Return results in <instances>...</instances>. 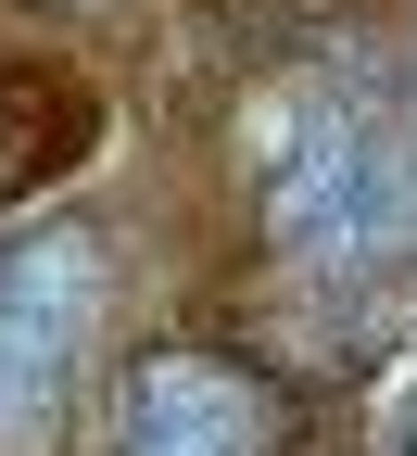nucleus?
<instances>
[{"label":"nucleus","mask_w":417,"mask_h":456,"mask_svg":"<svg viewBox=\"0 0 417 456\" xmlns=\"http://www.w3.org/2000/svg\"><path fill=\"white\" fill-rule=\"evenodd\" d=\"M266 228H278V254L304 266L317 292H380L417 254V140H405V114L317 102L304 127L278 140Z\"/></svg>","instance_id":"f257e3e1"},{"label":"nucleus","mask_w":417,"mask_h":456,"mask_svg":"<svg viewBox=\"0 0 417 456\" xmlns=\"http://www.w3.org/2000/svg\"><path fill=\"white\" fill-rule=\"evenodd\" d=\"M89 330H101V254L76 228H38L0 254V456H38L64 431Z\"/></svg>","instance_id":"f03ea898"},{"label":"nucleus","mask_w":417,"mask_h":456,"mask_svg":"<svg viewBox=\"0 0 417 456\" xmlns=\"http://www.w3.org/2000/svg\"><path fill=\"white\" fill-rule=\"evenodd\" d=\"M101 102L64 64H0V203H38L64 165H89Z\"/></svg>","instance_id":"20e7f679"},{"label":"nucleus","mask_w":417,"mask_h":456,"mask_svg":"<svg viewBox=\"0 0 417 456\" xmlns=\"http://www.w3.org/2000/svg\"><path fill=\"white\" fill-rule=\"evenodd\" d=\"M114 456H278V393L228 355H140Z\"/></svg>","instance_id":"7ed1b4c3"}]
</instances>
